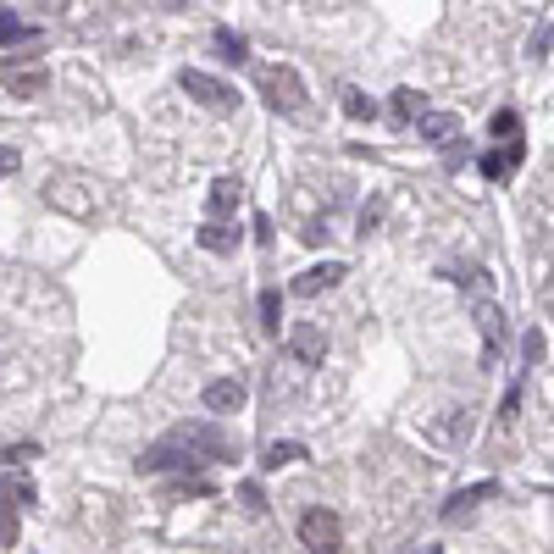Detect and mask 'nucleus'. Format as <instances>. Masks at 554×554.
Instances as JSON below:
<instances>
[{
	"instance_id": "obj_3",
	"label": "nucleus",
	"mask_w": 554,
	"mask_h": 554,
	"mask_svg": "<svg viewBox=\"0 0 554 554\" xmlns=\"http://www.w3.org/2000/svg\"><path fill=\"white\" fill-rule=\"evenodd\" d=\"M266 95H272V111H283V117H294V111L305 106V84L294 67H272L266 73Z\"/></svg>"
},
{
	"instance_id": "obj_19",
	"label": "nucleus",
	"mask_w": 554,
	"mask_h": 554,
	"mask_svg": "<svg viewBox=\"0 0 554 554\" xmlns=\"http://www.w3.org/2000/svg\"><path fill=\"white\" fill-rule=\"evenodd\" d=\"M0 39H6V50H12L17 39H28V23H17V17L6 12V23H0Z\"/></svg>"
},
{
	"instance_id": "obj_2",
	"label": "nucleus",
	"mask_w": 554,
	"mask_h": 554,
	"mask_svg": "<svg viewBox=\"0 0 554 554\" xmlns=\"http://www.w3.org/2000/svg\"><path fill=\"white\" fill-rule=\"evenodd\" d=\"M300 543L311 554H338V543H344V521H338L333 510H322V505L305 510L300 516Z\"/></svg>"
},
{
	"instance_id": "obj_1",
	"label": "nucleus",
	"mask_w": 554,
	"mask_h": 554,
	"mask_svg": "<svg viewBox=\"0 0 554 554\" xmlns=\"http://www.w3.org/2000/svg\"><path fill=\"white\" fill-rule=\"evenodd\" d=\"M178 84H183V95H194L205 111H239V89L211 78V73H200V67H183Z\"/></svg>"
},
{
	"instance_id": "obj_4",
	"label": "nucleus",
	"mask_w": 554,
	"mask_h": 554,
	"mask_svg": "<svg viewBox=\"0 0 554 554\" xmlns=\"http://www.w3.org/2000/svg\"><path fill=\"white\" fill-rule=\"evenodd\" d=\"M244 383L239 377H217V383H205V410H217V416H228V410H244Z\"/></svg>"
},
{
	"instance_id": "obj_22",
	"label": "nucleus",
	"mask_w": 554,
	"mask_h": 554,
	"mask_svg": "<svg viewBox=\"0 0 554 554\" xmlns=\"http://www.w3.org/2000/svg\"><path fill=\"white\" fill-rule=\"evenodd\" d=\"M34 455H39L34 444H17V449H6V460H17V466H23V460H34Z\"/></svg>"
},
{
	"instance_id": "obj_10",
	"label": "nucleus",
	"mask_w": 554,
	"mask_h": 554,
	"mask_svg": "<svg viewBox=\"0 0 554 554\" xmlns=\"http://www.w3.org/2000/svg\"><path fill=\"white\" fill-rule=\"evenodd\" d=\"M521 167V145H505V150H488V156H482V172H488V178H510V172Z\"/></svg>"
},
{
	"instance_id": "obj_8",
	"label": "nucleus",
	"mask_w": 554,
	"mask_h": 554,
	"mask_svg": "<svg viewBox=\"0 0 554 554\" xmlns=\"http://www.w3.org/2000/svg\"><path fill=\"white\" fill-rule=\"evenodd\" d=\"M488 494H499V482H477V488H460V494L444 505V516H449V521H455V516H471V510H477Z\"/></svg>"
},
{
	"instance_id": "obj_13",
	"label": "nucleus",
	"mask_w": 554,
	"mask_h": 554,
	"mask_svg": "<svg viewBox=\"0 0 554 554\" xmlns=\"http://www.w3.org/2000/svg\"><path fill=\"white\" fill-rule=\"evenodd\" d=\"M233 244H239V233L222 228V222H205V228H200V250H211V255H233Z\"/></svg>"
},
{
	"instance_id": "obj_11",
	"label": "nucleus",
	"mask_w": 554,
	"mask_h": 554,
	"mask_svg": "<svg viewBox=\"0 0 554 554\" xmlns=\"http://www.w3.org/2000/svg\"><path fill=\"white\" fill-rule=\"evenodd\" d=\"M211 45H217L222 61H233V67H239V61H250V39L233 34V28H217V34H211Z\"/></svg>"
},
{
	"instance_id": "obj_9",
	"label": "nucleus",
	"mask_w": 554,
	"mask_h": 554,
	"mask_svg": "<svg viewBox=\"0 0 554 554\" xmlns=\"http://www.w3.org/2000/svg\"><path fill=\"white\" fill-rule=\"evenodd\" d=\"M422 139L427 145H449V139H460V117L455 111H433V117L422 122Z\"/></svg>"
},
{
	"instance_id": "obj_18",
	"label": "nucleus",
	"mask_w": 554,
	"mask_h": 554,
	"mask_svg": "<svg viewBox=\"0 0 554 554\" xmlns=\"http://www.w3.org/2000/svg\"><path fill=\"white\" fill-rule=\"evenodd\" d=\"M277 322H283V300H277V289L261 294V327L266 333H277Z\"/></svg>"
},
{
	"instance_id": "obj_15",
	"label": "nucleus",
	"mask_w": 554,
	"mask_h": 554,
	"mask_svg": "<svg viewBox=\"0 0 554 554\" xmlns=\"http://www.w3.org/2000/svg\"><path fill=\"white\" fill-rule=\"evenodd\" d=\"M294 460H305V444H289V438H283V444H266L261 466L277 471V466H294Z\"/></svg>"
},
{
	"instance_id": "obj_12",
	"label": "nucleus",
	"mask_w": 554,
	"mask_h": 554,
	"mask_svg": "<svg viewBox=\"0 0 554 554\" xmlns=\"http://www.w3.org/2000/svg\"><path fill=\"white\" fill-rule=\"evenodd\" d=\"M394 117L399 122H410V117L427 122V117H433V111H427V95H416V89H394Z\"/></svg>"
},
{
	"instance_id": "obj_21",
	"label": "nucleus",
	"mask_w": 554,
	"mask_h": 554,
	"mask_svg": "<svg viewBox=\"0 0 554 554\" xmlns=\"http://www.w3.org/2000/svg\"><path fill=\"white\" fill-rule=\"evenodd\" d=\"M239 499H244V505H250V510H261V505H266V499H261V488H255V482H244V488H239Z\"/></svg>"
},
{
	"instance_id": "obj_14",
	"label": "nucleus",
	"mask_w": 554,
	"mask_h": 554,
	"mask_svg": "<svg viewBox=\"0 0 554 554\" xmlns=\"http://www.w3.org/2000/svg\"><path fill=\"white\" fill-rule=\"evenodd\" d=\"M477 327H482V338H488V355H494V338L505 333V311H499L494 300H477Z\"/></svg>"
},
{
	"instance_id": "obj_7",
	"label": "nucleus",
	"mask_w": 554,
	"mask_h": 554,
	"mask_svg": "<svg viewBox=\"0 0 554 554\" xmlns=\"http://www.w3.org/2000/svg\"><path fill=\"white\" fill-rule=\"evenodd\" d=\"M239 189H244L239 178H217V183H211V200H205V205H211V217H233V211H239Z\"/></svg>"
},
{
	"instance_id": "obj_20",
	"label": "nucleus",
	"mask_w": 554,
	"mask_h": 554,
	"mask_svg": "<svg viewBox=\"0 0 554 554\" xmlns=\"http://www.w3.org/2000/svg\"><path fill=\"white\" fill-rule=\"evenodd\" d=\"M538 355H543V333H527V338H521V361H538Z\"/></svg>"
},
{
	"instance_id": "obj_16",
	"label": "nucleus",
	"mask_w": 554,
	"mask_h": 554,
	"mask_svg": "<svg viewBox=\"0 0 554 554\" xmlns=\"http://www.w3.org/2000/svg\"><path fill=\"white\" fill-rule=\"evenodd\" d=\"M344 117L372 122V117H377V100H372V95H361V89H344Z\"/></svg>"
},
{
	"instance_id": "obj_17",
	"label": "nucleus",
	"mask_w": 554,
	"mask_h": 554,
	"mask_svg": "<svg viewBox=\"0 0 554 554\" xmlns=\"http://www.w3.org/2000/svg\"><path fill=\"white\" fill-rule=\"evenodd\" d=\"M488 133H494V139H510V145H516V139H521V117H516V111H494Z\"/></svg>"
},
{
	"instance_id": "obj_5",
	"label": "nucleus",
	"mask_w": 554,
	"mask_h": 554,
	"mask_svg": "<svg viewBox=\"0 0 554 554\" xmlns=\"http://www.w3.org/2000/svg\"><path fill=\"white\" fill-rule=\"evenodd\" d=\"M289 350L300 355L305 366H322V355H327V333H322L316 322H300V327L289 333Z\"/></svg>"
},
{
	"instance_id": "obj_23",
	"label": "nucleus",
	"mask_w": 554,
	"mask_h": 554,
	"mask_svg": "<svg viewBox=\"0 0 554 554\" xmlns=\"http://www.w3.org/2000/svg\"><path fill=\"white\" fill-rule=\"evenodd\" d=\"M422 554H444V549H438V543H427V549H422Z\"/></svg>"
},
{
	"instance_id": "obj_6",
	"label": "nucleus",
	"mask_w": 554,
	"mask_h": 554,
	"mask_svg": "<svg viewBox=\"0 0 554 554\" xmlns=\"http://www.w3.org/2000/svg\"><path fill=\"white\" fill-rule=\"evenodd\" d=\"M338 277H344V261H322V266H311V272H300V277H294V294H305V300H311V294L333 289Z\"/></svg>"
}]
</instances>
